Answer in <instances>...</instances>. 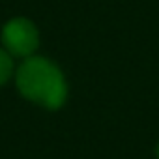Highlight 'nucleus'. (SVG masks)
<instances>
[{
    "label": "nucleus",
    "mask_w": 159,
    "mask_h": 159,
    "mask_svg": "<svg viewBox=\"0 0 159 159\" xmlns=\"http://www.w3.org/2000/svg\"><path fill=\"white\" fill-rule=\"evenodd\" d=\"M155 159H159V142H157V146H155Z\"/></svg>",
    "instance_id": "4"
},
{
    "label": "nucleus",
    "mask_w": 159,
    "mask_h": 159,
    "mask_svg": "<svg viewBox=\"0 0 159 159\" xmlns=\"http://www.w3.org/2000/svg\"><path fill=\"white\" fill-rule=\"evenodd\" d=\"M19 94L47 111H58L67 99V83L62 69L45 56H28L17 67Z\"/></svg>",
    "instance_id": "1"
},
{
    "label": "nucleus",
    "mask_w": 159,
    "mask_h": 159,
    "mask_svg": "<svg viewBox=\"0 0 159 159\" xmlns=\"http://www.w3.org/2000/svg\"><path fill=\"white\" fill-rule=\"evenodd\" d=\"M13 75V60H11V54L0 47V86H4Z\"/></svg>",
    "instance_id": "3"
},
{
    "label": "nucleus",
    "mask_w": 159,
    "mask_h": 159,
    "mask_svg": "<svg viewBox=\"0 0 159 159\" xmlns=\"http://www.w3.org/2000/svg\"><path fill=\"white\" fill-rule=\"evenodd\" d=\"M0 39L11 56L28 58L34 56L36 49L39 47V30L30 19L13 17L2 26Z\"/></svg>",
    "instance_id": "2"
}]
</instances>
